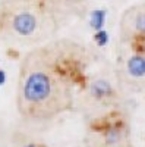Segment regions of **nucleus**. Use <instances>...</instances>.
Segmentation results:
<instances>
[{"mask_svg":"<svg viewBox=\"0 0 145 147\" xmlns=\"http://www.w3.org/2000/svg\"><path fill=\"white\" fill-rule=\"evenodd\" d=\"M53 94V81L43 71H32L23 78L21 85V99L27 105H41Z\"/></svg>","mask_w":145,"mask_h":147,"instance_id":"obj_1","label":"nucleus"},{"mask_svg":"<svg viewBox=\"0 0 145 147\" xmlns=\"http://www.w3.org/2000/svg\"><path fill=\"white\" fill-rule=\"evenodd\" d=\"M10 30L18 37H31L38 30V16L32 10L22 9L10 16Z\"/></svg>","mask_w":145,"mask_h":147,"instance_id":"obj_2","label":"nucleus"},{"mask_svg":"<svg viewBox=\"0 0 145 147\" xmlns=\"http://www.w3.org/2000/svg\"><path fill=\"white\" fill-rule=\"evenodd\" d=\"M90 93H91V96L94 97L95 100H107V99H110V97L114 94V88L107 80L100 78V80L92 81Z\"/></svg>","mask_w":145,"mask_h":147,"instance_id":"obj_3","label":"nucleus"},{"mask_svg":"<svg viewBox=\"0 0 145 147\" xmlns=\"http://www.w3.org/2000/svg\"><path fill=\"white\" fill-rule=\"evenodd\" d=\"M126 71L134 78H144L145 77V56L132 55L126 62Z\"/></svg>","mask_w":145,"mask_h":147,"instance_id":"obj_4","label":"nucleus"},{"mask_svg":"<svg viewBox=\"0 0 145 147\" xmlns=\"http://www.w3.org/2000/svg\"><path fill=\"white\" fill-rule=\"evenodd\" d=\"M104 22H106V10L95 9V10L91 12V15H90V25H91L92 30H95V31L103 30Z\"/></svg>","mask_w":145,"mask_h":147,"instance_id":"obj_5","label":"nucleus"},{"mask_svg":"<svg viewBox=\"0 0 145 147\" xmlns=\"http://www.w3.org/2000/svg\"><path fill=\"white\" fill-rule=\"evenodd\" d=\"M120 140H122V131H120L117 127H112L108 128L104 134V141L107 146H116L120 143Z\"/></svg>","mask_w":145,"mask_h":147,"instance_id":"obj_6","label":"nucleus"},{"mask_svg":"<svg viewBox=\"0 0 145 147\" xmlns=\"http://www.w3.org/2000/svg\"><path fill=\"white\" fill-rule=\"evenodd\" d=\"M132 27L138 34H145V10H139L134 15Z\"/></svg>","mask_w":145,"mask_h":147,"instance_id":"obj_7","label":"nucleus"},{"mask_svg":"<svg viewBox=\"0 0 145 147\" xmlns=\"http://www.w3.org/2000/svg\"><path fill=\"white\" fill-rule=\"evenodd\" d=\"M94 40H95V43L98 44V46H104V44H107V41H108V34H107V31H106V30L95 31V34H94Z\"/></svg>","mask_w":145,"mask_h":147,"instance_id":"obj_8","label":"nucleus"},{"mask_svg":"<svg viewBox=\"0 0 145 147\" xmlns=\"http://www.w3.org/2000/svg\"><path fill=\"white\" fill-rule=\"evenodd\" d=\"M6 82V72L0 68V85H3Z\"/></svg>","mask_w":145,"mask_h":147,"instance_id":"obj_9","label":"nucleus"},{"mask_svg":"<svg viewBox=\"0 0 145 147\" xmlns=\"http://www.w3.org/2000/svg\"><path fill=\"white\" fill-rule=\"evenodd\" d=\"M23 147H37L35 144H28V146H23Z\"/></svg>","mask_w":145,"mask_h":147,"instance_id":"obj_10","label":"nucleus"}]
</instances>
